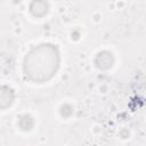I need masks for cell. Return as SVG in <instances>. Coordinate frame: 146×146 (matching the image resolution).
Wrapping results in <instances>:
<instances>
[{"instance_id":"obj_6","label":"cell","mask_w":146,"mask_h":146,"mask_svg":"<svg viewBox=\"0 0 146 146\" xmlns=\"http://www.w3.org/2000/svg\"><path fill=\"white\" fill-rule=\"evenodd\" d=\"M72 113H73V108H72L71 105H68V104H64V105H62V107H60V114H62V116H64V117H68Z\"/></svg>"},{"instance_id":"obj_5","label":"cell","mask_w":146,"mask_h":146,"mask_svg":"<svg viewBox=\"0 0 146 146\" xmlns=\"http://www.w3.org/2000/svg\"><path fill=\"white\" fill-rule=\"evenodd\" d=\"M34 125V120L31 115L29 114H24L18 119V127L23 130V131H29L33 128Z\"/></svg>"},{"instance_id":"obj_3","label":"cell","mask_w":146,"mask_h":146,"mask_svg":"<svg viewBox=\"0 0 146 146\" xmlns=\"http://www.w3.org/2000/svg\"><path fill=\"white\" fill-rule=\"evenodd\" d=\"M48 10H49V3L47 0H32L30 3V13L36 18H41L46 16Z\"/></svg>"},{"instance_id":"obj_2","label":"cell","mask_w":146,"mask_h":146,"mask_svg":"<svg viewBox=\"0 0 146 146\" xmlns=\"http://www.w3.org/2000/svg\"><path fill=\"white\" fill-rule=\"evenodd\" d=\"M114 64V56L107 50L99 51L95 57V65L100 70H108Z\"/></svg>"},{"instance_id":"obj_4","label":"cell","mask_w":146,"mask_h":146,"mask_svg":"<svg viewBox=\"0 0 146 146\" xmlns=\"http://www.w3.org/2000/svg\"><path fill=\"white\" fill-rule=\"evenodd\" d=\"M14 99H15L14 90L7 86H2L0 90V108L6 110L14 103Z\"/></svg>"},{"instance_id":"obj_1","label":"cell","mask_w":146,"mask_h":146,"mask_svg":"<svg viewBox=\"0 0 146 146\" xmlns=\"http://www.w3.org/2000/svg\"><path fill=\"white\" fill-rule=\"evenodd\" d=\"M58 48L51 43H41L32 48L23 62V72L34 83L49 81L59 67Z\"/></svg>"}]
</instances>
